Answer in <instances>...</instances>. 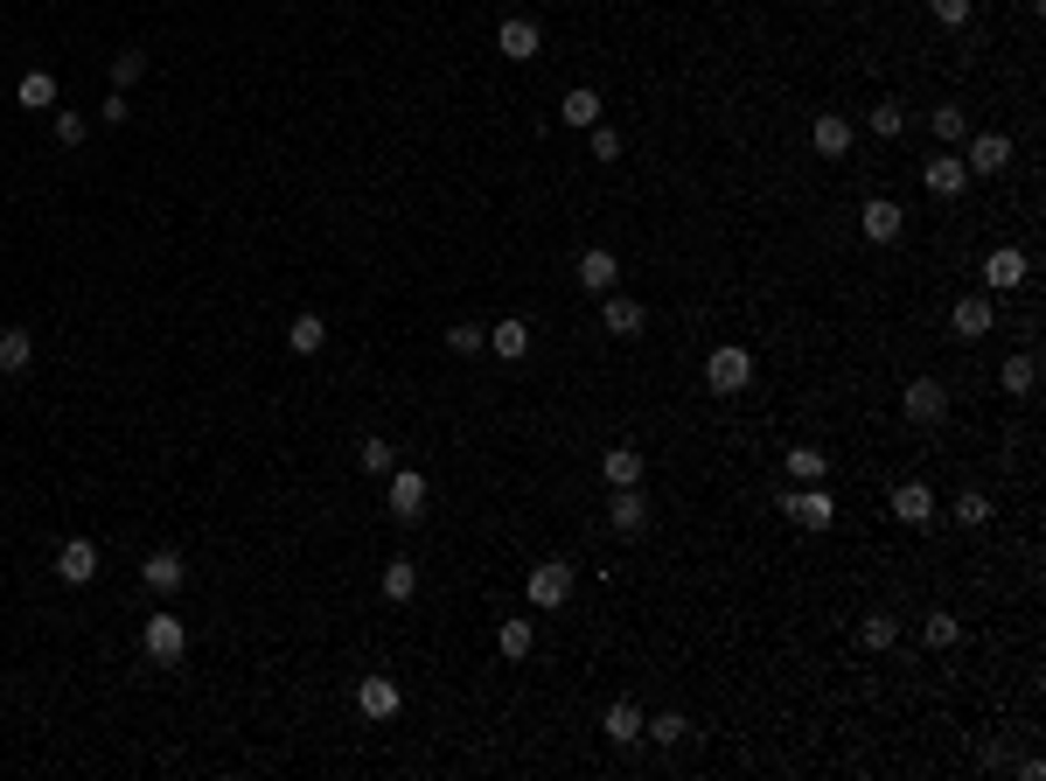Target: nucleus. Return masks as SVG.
I'll use <instances>...</instances> for the list:
<instances>
[{"instance_id":"1","label":"nucleus","mask_w":1046,"mask_h":781,"mask_svg":"<svg viewBox=\"0 0 1046 781\" xmlns=\"http://www.w3.org/2000/svg\"><path fill=\"white\" fill-rule=\"evenodd\" d=\"M782 517H789V524H803V530H830V524H837V495H830V489H816V482H803V489H789V495H782Z\"/></svg>"},{"instance_id":"2","label":"nucleus","mask_w":1046,"mask_h":781,"mask_svg":"<svg viewBox=\"0 0 1046 781\" xmlns=\"http://www.w3.org/2000/svg\"><path fill=\"white\" fill-rule=\"evenodd\" d=\"M705 384H712L719 398L747 391V384H754V356H747V349H733V342H719V349L705 356Z\"/></svg>"},{"instance_id":"3","label":"nucleus","mask_w":1046,"mask_h":781,"mask_svg":"<svg viewBox=\"0 0 1046 781\" xmlns=\"http://www.w3.org/2000/svg\"><path fill=\"white\" fill-rule=\"evenodd\" d=\"M140 650L161 663V670H175V663L188 656V628L175 621V615H147V628H140Z\"/></svg>"},{"instance_id":"4","label":"nucleus","mask_w":1046,"mask_h":781,"mask_svg":"<svg viewBox=\"0 0 1046 781\" xmlns=\"http://www.w3.org/2000/svg\"><path fill=\"white\" fill-rule=\"evenodd\" d=\"M530 607H538V615H551V607H565L573 600V565L565 559H544V565H530Z\"/></svg>"},{"instance_id":"5","label":"nucleus","mask_w":1046,"mask_h":781,"mask_svg":"<svg viewBox=\"0 0 1046 781\" xmlns=\"http://www.w3.org/2000/svg\"><path fill=\"white\" fill-rule=\"evenodd\" d=\"M900 412L915 418V426H935V418L949 412V384H942V377H915V384L900 391Z\"/></svg>"},{"instance_id":"6","label":"nucleus","mask_w":1046,"mask_h":781,"mask_svg":"<svg viewBox=\"0 0 1046 781\" xmlns=\"http://www.w3.org/2000/svg\"><path fill=\"white\" fill-rule=\"evenodd\" d=\"M1025 273H1033V259H1025L1019 244H998V252L984 259V287H991V294H1019Z\"/></svg>"},{"instance_id":"7","label":"nucleus","mask_w":1046,"mask_h":781,"mask_svg":"<svg viewBox=\"0 0 1046 781\" xmlns=\"http://www.w3.org/2000/svg\"><path fill=\"white\" fill-rule=\"evenodd\" d=\"M356 712H364L370 726H384V719L405 712V691H398L391 677H364V684H356Z\"/></svg>"},{"instance_id":"8","label":"nucleus","mask_w":1046,"mask_h":781,"mask_svg":"<svg viewBox=\"0 0 1046 781\" xmlns=\"http://www.w3.org/2000/svg\"><path fill=\"white\" fill-rule=\"evenodd\" d=\"M496 49L509 56V64H530V56L544 49V28L530 22V14H503V28H496Z\"/></svg>"},{"instance_id":"9","label":"nucleus","mask_w":1046,"mask_h":781,"mask_svg":"<svg viewBox=\"0 0 1046 781\" xmlns=\"http://www.w3.org/2000/svg\"><path fill=\"white\" fill-rule=\"evenodd\" d=\"M949 329H956L963 342H977V335H991L998 329V308H991V294H963L956 308H949Z\"/></svg>"},{"instance_id":"10","label":"nucleus","mask_w":1046,"mask_h":781,"mask_svg":"<svg viewBox=\"0 0 1046 781\" xmlns=\"http://www.w3.org/2000/svg\"><path fill=\"white\" fill-rule=\"evenodd\" d=\"M859 231H865V244H893V238L907 231V209L893 203V196H872L865 217H859Z\"/></svg>"},{"instance_id":"11","label":"nucleus","mask_w":1046,"mask_h":781,"mask_svg":"<svg viewBox=\"0 0 1046 781\" xmlns=\"http://www.w3.org/2000/svg\"><path fill=\"white\" fill-rule=\"evenodd\" d=\"M851 140H859V133H851V119L844 112H816V126H809V147L824 161H844L851 154Z\"/></svg>"},{"instance_id":"12","label":"nucleus","mask_w":1046,"mask_h":781,"mask_svg":"<svg viewBox=\"0 0 1046 781\" xmlns=\"http://www.w3.org/2000/svg\"><path fill=\"white\" fill-rule=\"evenodd\" d=\"M391 517L398 524L426 517V474H418V468H391Z\"/></svg>"},{"instance_id":"13","label":"nucleus","mask_w":1046,"mask_h":781,"mask_svg":"<svg viewBox=\"0 0 1046 781\" xmlns=\"http://www.w3.org/2000/svg\"><path fill=\"white\" fill-rule=\"evenodd\" d=\"M91 573H99V544H91V538H64V544H56V579H64V586H84Z\"/></svg>"},{"instance_id":"14","label":"nucleus","mask_w":1046,"mask_h":781,"mask_svg":"<svg viewBox=\"0 0 1046 781\" xmlns=\"http://www.w3.org/2000/svg\"><path fill=\"white\" fill-rule=\"evenodd\" d=\"M963 168H969V175H1004V168H1012V140H1004V133H977L969 154H963Z\"/></svg>"},{"instance_id":"15","label":"nucleus","mask_w":1046,"mask_h":781,"mask_svg":"<svg viewBox=\"0 0 1046 781\" xmlns=\"http://www.w3.org/2000/svg\"><path fill=\"white\" fill-rule=\"evenodd\" d=\"M642 321H650V308L628 294H600V329L607 335H642Z\"/></svg>"},{"instance_id":"16","label":"nucleus","mask_w":1046,"mask_h":781,"mask_svg":"<svg viewBox=\"0 0 1046 781\" xmlns=\"http://www.w3.org/2000/svg\"><path fill=\"white\" fill-rule=\"evenodd\" d=\"M614 279H621V259L607 252V244L579 252V287H586V294H614Z\"/></svg>"},{"instance_id":"17","label":"nucleus","mask_w":1046,"mask_h":781,"mask_svg":"<svg viewBox=\"0 0 1046 781\" xmlns=\"http://www.w3.org/2000/svg\"><path fill=\"white\" fill-rule=\"evenodd\" d=\"M921 182H928V196H963L969 188V168H963V154H935L921 168Z\"/></svg>"},{"instance_id":"18","label":"nucleus","mask_w":1046,"mask_h":781,"mask_svg":"<svg viewBox=\"0 0 1046 781\" xmlns=\"http://www.w3.org/2000/svg\"><path fill=\"white\" fill-rule=\"evenodd\" d=\"M600 474H607V489H642V447H607Z\"/></svg>"},{"instance_id":"19","label":"nucleus","mask_w":1046,"mask_h":781,"mask_svg":"<svg viewBox=\"0 0 1046 781\" xmlns=\"http://www.w3.org/2000/svg\"><path fill=\"white\" fill-rule=\"evenodd\" d=\"M893 517H900V524H928V517H935V489H928V482H900V489H893Z\"/></svg>"},{"instance_id":"20","label":"nucleus","mask_w":1046,"mask_h":781,"mask_svg":"<svg viewBox=\"0 0 1046 781\" xmlns=\"http://www.w3.org/2000/svg\"><path fill=\"white\" fill-rule=\"evenodd\" d=\"M607 517H614L621 538H635L642 524H650V503H642V489H614V503H607Z\"/></svg>"},{"instance_id":"21","label":"nucleus","mask_w":1046,"mask_h":781,"mask_svg":"<svg viewBox=\"0 0 1046 781\" xmlns=\"http://www.w3.org/2000/svg\"><path fill=\"white\" fill-rule=\"evenodd\" d=\"M488 349L503 356V364H517V356H530V321H496V329H488Z\"/></svg>"},{"instance_id":"22","label":"nucleus","mask_w":1046,"mask_h":781,"mask_svg":"<svg viewBox=\"0 0 1046 781\" xmlns=\"http://www.w3.org/2000/svg\"><path fill=\"white\" fill-rule=\"evenodd\" d=\"M998 384L1012 391V398H1033V384H1039V356L1033 349H1019V356H1004V370H998Z\"/></svg>"},{"instance_id":"23","label":"nucleus","mask_w":1046,"mask_h":781,"mask_svg":"<svg viewBox=\"0 0 1046 781\" xmlns=\"http://www.w3.org/2000/svg\"><path fill=\"white\" fill-rule=\"evenodd\" d=\"M496 650H503L509 663H524L530 650H538V628H530L524 615H503V628H496Z\"/></svg>"},{"instance_id":"24","label":"nucleus","mask_w":1046,"mask_h":781,"mask_svg":"<svg viewBox=\"0 0 1046 781\" xmlns=\"http://www.w3.org/2000/svg\"><path fill=\"white\" fill-rule=\"evenodd\" d=\"M600 726H607V739H614V747H635V739H642V712H635L628 698H614V704H607V719H600Z\"/></svg>"},{"instance_id":"25","label":"nucleus","mask_w":1046,"mask_h":781,"mask_svg":"<svg viewBox=\"0 0 1046 781\" xmlns=\"http://www.w3.org/2000/svg\"><path fill=\"white\" fill-rule=\"evenodd\" d=\"M140 579H147V586H154V594H175V586L188 579V565L175 559V551H154V559H147V565H140Z\"/></svg>"},{"instance_id":"26","label":"nucleus","mask_w":1046,"mask_h":781,"mask_svg":"<svg viewBox=\"0 0 1046 781\" xmlns=\"http://www.w3.org/2000/svg\"><path fill=\"white\" fill-rule=\"evenodd\" d=\"M28 364H35V335H28V329H0V370L22 377Z\"/></svg>"},{"instance_id":"27","label":"nucleus","mask_w":1046,"mask_h":781,"mask_svg":"<svg viewBox=\"0 0 1046 781\" xmlns=\"http://www.w3.org/2000/svg\"><path fill=\"white\" fill-rule=\"evenodd\" d=\"M377 586H384V600H391V607H405V600L418 594V565H412V559H391Z\"/></svg>"},{"instance_id":"28","label":"nucleus","mask_w":1046,"mask_h":781,"mask_svg":"<svg viewBox=\"0 0 1046 781\" xmlns=\"http://www.w3.org/2000/svg\"><path fill=\"white\" fill-rule=\"evenodd\" d=\"M559 119H565V126H586V133H594V126H600V91H586V84H579V91H565Z\"/></svg>"},{"instance_id":"29","label":"nucleus","mask_w":1046,"mask_h":781,"mask_svg":"<svg viewBox=\"0 0 1046 781\" xmlns=\"http://www.w3.org/2000/svg\"><path fill=\"white\" fill-rule=\"evenodd\" d=\"M321 342H329V321H321V314H294V329H287V349H294V356H314Z\"/></svg>"},{"instance_id":"30","label":"nucleus","mask_w":1046,"mask_h":781,"mask_svg":"<svg viewBox=\"0 0 1046 781\" xmlns=\"http://www.w3.org/2000/svg\"><path fill=\"white\" fill-rule=\"evenodd\" d=\"M642 739H656V747H677V739H691V719H683V712H656V719H642Z\"/></svg>"},{"instance_id":"31","label":"nucleus","mask_w":1046,"mask_h":781,"mask_svg":"<svg viewBox=\"0 0 1046 781\" xmlns=\"http://www.w3.org/2000/svg\"><path fill=\"white\" fill-rule=\"evenodd\" d=\"M928 133H935L942 147H956L963 133H969V112H963V105H935V112H928Z\"/></svg>"},{"instance_id":"32","label":"nucleus","mask_w":1046,"mask_h":781,"mask_svg":"<svg viewBox=\"0 0 1046 781\" xmlns=\"http://www.w3.org/2000/svg\"><path fill=\"white\" fill-rule=\"evenodd\" d=\"M14 99H22L28 112H49L56 105V78H49V70H28V78L14 84Z\"/></svg>"},{"instance_id":"33","label":"nucleus","mask_w":1046,"mask_h":781,"mask_svg":"<svg viewBox=\"0 0 1046 781\" xmlns=\"http://www.w3.org/2000/svg\"><path fill=\"white\" fill-rule=\"evenodd\" d=\"M859 642H865V650H893V642H900V615H865L859 621Z\"/></svg>"},{"instance_id":"34","label":"nucleus","mask_w":1046,"mask_h":781,"mask_svg":"<svg viewBox=\"0 0 1046 781\" xmlns=\"http://www.w3.org/2000/svg\"><path fill=\"white\" fill-rule=\"evenodd\" d=\"M789 474H795V482H824L830 461H824L816 447H789Z\"/></svg>"},{"instance_id":"35","label":"nucleus","mask_w":1046,"mask_h":781,"mask_svg":"<svg viewBox=\"0 0 1046 781\" xmlns=\"http://www.w3.org/2000/svg\"><path fill=\"white\" fill-rule=\"evenodd\" d=\"M147 78V56L140 49H119L112 56V91H126V84H140Z\"/></svg>"},{"instance_id":"36","label":"nucleus","mask_w":1046,"mask_h":781,"mask_svg":"<svg viewBox=\"0 0 1046 781\" xmlns=\"http://www.w3.org/2000/svg\"><path fill=\"white\" fill-rule=\"evenodd\" d=\"M956 524H969V530L991 524V495H984V489H963V495H956Z\"/></svg>"},{"instance_id":"37","label":"nucleus","mask_w":1046,"mask_h":781,"mask_svg":"<svg viewBox=\"0 0 1046 781\" xmlns=\"http://www.w3.org/2000/svg\"><path fill=\"white\" fill-rule=\"evenodd\" d=\"M956 635H963L956 615H928V621H921V642H928V650H956Z\"/></svg>"},{"instance_id":"38","label":"nucleus","mask_w":1046,"mask_h":781,"mask_svg":"<svg viewBox=\"0 0 1046 781\" xmlns=\"http://www.w3.org/2000/svg\"><path fill=\"white\" fill-rule=\"evenodd\" d=\"M872 133H880V140H900V133H907V105L886 99L880 112H872Z\"/></svg>"},{"instance_id":"39","label":"nucleus","mask_w":1046,"mask_h":781,"mask_svg":"<svg viewBox=\"0 0 1046 781\" xmlns=\"http://www.w3.org/2000/svg\"><path fill=\"white\" fill-rule=\"evenodd\" d=\"M356 461H364V474H391L398 453H391V440H364V447H356Z\"/></svg>"},{"instance_id":"40","label":"nucleus","mask_w":1046,"mask_h":781,"mask_svg":"<svg viewBox=\"0 0 1046 781\" xmlns=\"http://www.w3.org/2000/svg\"><path fill=\"white\" fill-rule=\"evenodd\" d=\"M447 349H453V356H474V349H488V329H468V321H461V329H447Z\"/></svg>"},{"instance_id":"41","label":"nucleus","mask_w":1046,"mask_h":781,"mask_svg":"<svg viewBox=\"0 0 1046 781\" xmlns=\"http://www.w3.org/2000/svg\"><path fill=\"white\" fill-rule=\"evenodd\" d=\"M928 14H935L942 28H963L969 22V0H928Z\"/></svg>"},{"instance_id":"42","label":"nucleus","mask_w":1046,"mask_h":781,"mask_svg":"<svg viewBox=\"0 0 1046 781\" xmlns=\"http://www.w3.org/2000/svg\"><path fill=\"white\" fill-rule=\"evenodd\" d=\"M621 154V133L614 126H594V161H614Z\"/></svg>"},{"instance_id":"43","label":"nucleus","mask_w":1046,"mask_h":781,"mask_svg":"<svg viewBox=\"0 0 1046 781\" xmlns=\"http://www.w3.org/2000/svg\"><path fill=\"white\" fill-rule=\"evenodd\" d=\"M56 140H64V147L84 140V119H78V112H56Z\"/></svg>"}]
</instances>
